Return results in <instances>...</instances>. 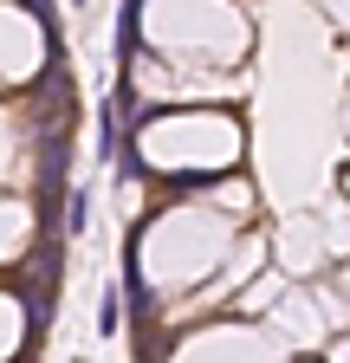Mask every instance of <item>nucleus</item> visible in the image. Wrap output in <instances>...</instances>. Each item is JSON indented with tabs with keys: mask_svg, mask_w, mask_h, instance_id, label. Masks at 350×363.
<instances>
[{
	"mask_svg": "<svg viewBox=\"0 0 350 363\" xmlns=\"http://www.w3.org/2000/svg\"><path fill=\"white\" fill-rule=\"evenodd\" d=\"M84 208H91V189H72V201H65V227L72 234H84Z\"/></svg>",
	"mask_w": 350,
	"mask_h": 363,
	"instance_id": "obj_2",
	"label": "nucleus"
},
{
	"mask_svg": "<svg viewBox=\"0 0 350 363\" xmlns=\"http://www.w3.org/2000/svg\"><path fill=\"white\" fill-rule=\"evenodd\" d=\"M72 7H84V0H72Z\"/></svg>",
	"mask_w": 350,
	"mask_h": 363,
	"instance_id": "obj_3",
	"label": "nucleus"
},
{
	"mask_svg": "<svg viewBox=\"0 0 350 363\" xmlns=\"http://www.w3.org/2000/svg\"><path fill=\"white\" fill-rule=\"evenodd\" d=\"M117 325H123V298H117V286H104V311H98V331H104V337H117Z\"/></svg>",
	"mask_w": 350,
	"mask_h": 363,
	"instance_id": "obj_1",
	"label": "nucleus"
}]
</instances>
